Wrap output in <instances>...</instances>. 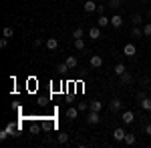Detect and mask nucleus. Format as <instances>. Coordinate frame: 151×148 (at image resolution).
<instances>
[{
  "label": "nucleus",
  "instance_id": "11",
  "mask_svg": "<svg viewBox=\"0 0 151 148\" xmlns=\"http://www.w3.org/2000/svg\"><path fill=\"white\" fill-rule=\"evenodd\" d=\"M45 46H47L48 50H57L58 40H57V38H47V42H45Z\"/></svg>",
  "mask_w": 151,
  "mask_h": 148
},
{
  "label": "nucleus",
  "instance_id": "32",
  "mask_svg": "<svg viewBox=\"0 0 151 148\" xmlns=\"http://www.w3.org/2000/svg\"><path fill=\"white\" fill-rule=\"evenodd\" d=\"M97 12L99 14H105V6H97Z\"/></svg>",
  "mask_w": 151,
  "mask_h": 148
},
{
  "label": "nucleus",
  "instance_id": "7",
  "mask_svg": "<svg viewBox=\"0 0 151 148\" xmlns=\"http://www.w3.org/2000/svg\"><path fill=\"white\" fill-rule=\"evenodd\" d=\"M119 78H121V84H123V86H131V84H133V76H131L129 72H123Z\"/></svg>",
  "mask_w": 151,
  "mask_h": 148
},
{
  "label": "nucleus",
  "instance_id": "9",
  "mask_svg": "<svg viewBox=\"0 0 151 148\" xmlns=\"http://www.w3.org/2000/svg\"><path fill=\"white\" fill-rule=\"evenodd\" d=\"M111 26H113V28H121V26H123V18H121L119 14L111 16Z\"/></svg>",
  "mask_w": 151,
  "mask_h": 148
},
{
  "label": "nucleus",
  "instance_id": "14",
  "mask_svg": "<svg viewBox=\"0 0 151 148\" xmlns=\"http://www.w3.org/2000/svg\"><path fill=\"white\" fill-rule=\"evenodd\" d=\"M135 140H137V138H135V134H125V140H123V142H125V144H127V146H133V144H135Z\"/></svg>",
  "mask_w": 151,
  "mask_h": 148
},
{
  "label": "nucleus",
  "instance_id": "19",
  "mask_svg": "<svg viewBox=\"0 0 151 148\" xmlns=\"http://www.w3.org/2000/svg\"><path fill=\"white\" fill-rule=\"evenodd\" d=\"M75 48L77 50H85V40L83 38H75Z\"/></svg>",
  "mask_w": 151,
  "mask_h": 148
},
{
  "label": "nucleus",
  "instance_id": "16",
  "mask_svg": "<svg viewBox=\"0 0 151 148\" xmlns=\"http://www.w3.org/2000/svg\"><path fill=\"white\" fill-rule=\"evenodd\" d=\"M67 64H69V68H77V64H79V60H77V56H69L67 58Z\"/></svg>",
  "mask_w": 151,
  "mask_h": 148
},
{
  "label": "nucleus",
  "instance_id": "34",
  "mask_svg": "<svg viewBox=\"0 0 151 148\" xmlns=\"http://www.w3.org/2000/svg\"><path fill=\"white\" fill-rule=\"evenodd\" d=\"M141 2H143V4H147V2H149V0H141Z\"/></svg>",
  "mask_w": 151,
  "mask_h": 148
},
{
  "label": "nucleus",
  "instance_id": "8",
  "mask_svg": "<svg viewBox=\"0 0 151 148\" xmlns=\"http://www.w3.org/2000/svg\"><path fill=\"white\" fill-rule=\"evenodd\" d=\"M125 134H127V132H125L123 128H115V130H113V138L119 140V142H123V140H125Z\"/></svg>",
  "mask_w": 151,
  "mask_h": 148
},
{
  "label": "nucleus",
  "instance_id": "33",
  "mask_svg": "<svg viewBox=\"0 0 151 148\" xmlns=\"http://www.w3.org/2000/svg\"><path fill=\"white\" fill-rule=\"evenodd\" d=\"M147 16H149V20H151V8H149V12H147Z\"/></svg>",
  "mask_w": 151,
  "mask_h": 148
},
{
  "label": "nucleus",
  "instance_id": "29",
  "mask_svg": "<svg viewBox=\"0 0 151 148\" xmlns=\"http://www.w3.org/2000/svg\"><path fill=\"white\" fill-rule=\"evenodd\" d=\"M57 68L60 70V72H65V70H69V64H67V62H60V64H58Z\"/></svg>",
  "mask_w": 151,
  "mask_h": 148
},
{
  "label": "nucleus",
  "instance_id": "22",
  "mask_svg": "<svg viewBox=\"0 0 151 148\" xmlns=\"http://www.w3.org/2000/svg\"><path fill=\"white\" fill-rule=\"evenodd\" d=\"M58 142H60V144H67V142H69V134H67V132H60V134H58Z\"/></svg>",
  "mask_w": 151,
  "mask_h": 148
},
{
  "label": "nucleus",
  "instance_id": "4",
  "mask_svg": "<svg viewBox=\"0 0 151 148\" xmlns=\"http://www.w3.org/2000/svg\"><path fill=\"white\" fill-rule=\"evenodd\" d=\"M121 108H123V102H121L119 98H113V100L109 102V110H111V112H119Z\"/></svg>",
  "mask_w": 151,
  "mask_h": 148
},
{
  "label": "nucleus",
  "instance_id": "18",
  "mask_svg": "<svg viewBox=\"0 0 151 148\" xmlns=\"http://www.w3.org/2000/svg\"><path fill=\"white\" fill-rule=\"evenodd\" d=\"M101 108H103V102H101V100H93V102H91V110L101 112Z\"/></svg>",
  "mask_w": 151,
  "mask_h": 148
},
{
  "label": "nucleus",
  "instance_id": "5",
  "mask_svg": "<svg viewBox=\"0 0 151 148\" xmlns=\"http://www.w3.org/2000/svg\"><path fill=\"white\" fill-rule=\"evenodd\" d=\"M89 62H91V66H93V68H101V66H103V58L99 56V54H93Z\"/></svg>",
  "mask_w": 151,
  "mask_h": 148
},
{
  "label": "nucleus",
  "instance_id": "10",
  "mask_svg": "<svg viewBox=\"0 0 151 148\" xmlns=\"http://www.w3.org/2000/svg\"><path fill=\"white\" fill-rule=\"evenodd\" d=\"M111 24V18H107L105 14H99V20H97V26H101V28H105V26H109Z\"/></svg>",
  "mask_w": 151,
  "mask_h": 148
},
{
  "label": "nucleus",
  "instance_id": "3",
  "mask_svg": "<svg viewBox=\"0 0 151 148\" xmlns=\"http://www.w3.org/2000/svg\"><path fill=\"white\" fill-rule=\"evenodd\" d=\"M135 52H137L135 44H131V42H129V44H125V46H123V54H125V56L133 58V56H135Z\"/></svg>",
  "mask_w": 151,
  "mask_h": 148
},
{
  "label": "nucleus",
  "instance_id": "24",
  "mask_svg": "<svg viewBox=\"0 0 151 148\" xmlns=\"http://www.w3.org/2000/svg\"><path fill=\"white\" fill-rule=\"evenodd\" d=\"M143 34L147 36V38H151V22H147L145 26H143Z\"/></svg>",
  "mask_w": 151,
  "mask_h": 148
},
{
  "label": "nucleus",
  "instance_id": "23",
  "mask_svg": "<svg viewBox=\"0 0 151 148\" xmlns=\"http://www.w3.org/2000/svg\"><path fill=\"white\" fill-rule=\"evenodd\" d=\"M85 36V30L83 28H75V32H73V38H83Z\"/></svg>",
  "mask_w": 151,
  "mask_h": 148
},
{
  "label": "nucleus",
  "instance_id": "21",
  "mask_svg": "<svg viewBox=\"0 0 151 148\" xmlns=\"http://www.w3.org/2000/svg\"><path fill=\"white\" fill-rule=\"evenodd\" d=\"M121 4H123V0H109V4H107V6H109V8H119Z\"/></svg>",
  "mask_w": 151,
  "mask_h": 148
},
{
  "label": "nucleus",
  "instance_id": "13",
  "mask_svg": "<svg viewBox=\"0 0 151 148\" xmlns=\"http://www.w3.org/2000/svg\"><path fill=\"white\" fill-rule=\"evenodd\" d=\"M131 36H133V38H141V36H145V34H143V28H139V26H133Z\"/></svg>",
  "mask_w": 151,
  "mask_h": 148
},
{
  "label": "nucleus",
  "instance_id": "28",
  "mask_svg": "<svg viewBox=\"0 0 151 148\" xmlns=\"http://www.w3.org/2000/svg\"><path fill=\"white\" fill-rule=\"evenodd\" d=\"M145 98H147V92H145V90L137 92V100H139V102H141V100H145Z\"/></svg>",
  "mask_w": 151,
  "mask_h": 148
},
{
  "label": "nucleus",
  "instance_id": "25",
  "mask_svg": "<svg viewBox=\"0 0 151 148\" xmlns=\"http://www.w3.org/2000/svg\"><path fill=\"white\" fill-rule=\"evenodd\" d=\"M131 22H133V26H141V16H139V14H133Z\"/></svg>",
  "mask_w": 151,
  "mask_h": 148
},
{
  "label": "nucleus",
  "instance_id": "31",
  "mask_svg": "<svg viewBox=\"0 0 151 148\" xmlns=\"http://www.w3.org/2000/svg\"><path fill=\"white\" fill-rule=\"evenodd\" d=\"M145 134H149V136H151V122L145 126Z\"/></svg>",
  "mask_w": 151,
  "mask_h": 148
},
{
  "label": "nucleus",
  "instance_id": "17",
  "mask_svg": "<svg viewBox=\"0 0 151 148\" xmlns=\"http://www.w3.org/2000/svg\"><path fill=\"white\" fill-rule=\"evenodd\" d=\"M113 72H115L117 76H121L123 72H127V68H125V64H115V68H113Z\"/></svg>",
  "mask_w": 151,
  "mask_h": 148
},
{
  "label": "nucleus",
  "instance_id": "15",
  "mask_svg": "<svg viewBox=\"0 0 151 148\" xmlns=\"http://www.w3.org/2000/svg\"><path fill=\"white\" fill-rule=\"evenodd\" d=\"M141 108H143V110H147V112H151V98L149 96H147V98H145V100H141Z\"/></svg>",
  "mask_w": 151,
  "mask_h": 148
},
{
  "label": "nucleus",
  "instance_id": "1",
  "mask_svg": "<svg viewBox=\"0 0 151 148\" xmlns=\"http://www.w3.org/2000/svg\"><path fill=\"white\" fill-rule=\"evenodd\" d=\"M99 122H101V116H99L97 110H91V112L87 114V124L95 126V124H99Z\"/></svg>",
  "mask_w": 151,
  "mask_h": 148
},
{
  "label": "nucleus",
  "instance_id": "2",
  "mask_svg": "<svg viewBox=\"0 0 151 148\" xmlns=\"http://www.w3.org/2000/svg\"><path fill=\"white\" fill-rule=\"evenodd\" d=\"M89 38L91 40H99L101 38V26H91L89 28Z\"/></svg>",
  "mask_w": 151,
  "mask_h": 148
},
{
  "label": "nucleus",
  "instance_id": "30",
  "mask_svg": "<svg viewBox=\"0 0 151 148\" xmlns=\"http://www.w3.org/2000/svg\"><path fill=\"white\" fill-rule=\"evenodd\" d=\"M0 46H2V48H6V46H8V38H6V36L0 40Z\"/></svg>",
  "mask_w": 151,
  "mask_h": 148
},
{
  "label": "nucleus",
  "instance_id": "12",
  "mask_svg": "<svg viewBox=\"0 0 151 148\" xmlns=\"http://www.w3.org/2000/svg\"><path fill=\"white\" fill-rule=\"evenodd\" d=\"M83 8H85V12H95L97 10V4H95L93 0H87V2L83 4Z\"/></svg>",
  "mask_w": 151,
  "mask_h": 148
},
{
  "label": "nucleus",
  "instance_id": "20",
  "mask_svg": "<svg viewBox=\"0 0 151 148\" xmlns=\"http://www.w3.org/2000/svg\"><path fill=\"white\" fill-rule=\"evenodd\" d=\"M67 116H69L70 120L77 118V116H79V108H69V110H67Z\"/></svg>",
  "mask_w": 151,
  "mask_h": 148
},
{
  "label": "nucleus",
  "instance_id": "27",
  "mask_svg": "<svg viewBox=\"0 0 151 148\" xmlns=\"http://www.w3.org/2000/svg\"><path fill=\"white\" fill-rule=\"evenodd\" d=\"M4 36H6V38H12V36H14V30H12V26H6V28H4Z\"/></svg>",
  "mask_w": 151,
  "mask_h": 148
},
{
  "label": "nucleus",
  "instance_id": "6",
  "mask_svg": "<svg viewBox=\"0 0 151 148\" xmlns=\"http://www.w3.org/2000/svg\"><path fill=\"white\" fill-rule=\"evenodd\" d=\"M121 120H123V122H125V124H131V122H133V120H135V114L131 112V110H125V112L121 114Z\"/></svg>",
  "mask_w": 151,
  "mask_h": 148
},
{
  "label": "nucleus",
  "instance_id": "26",
  "mask_svg": "<svg viewBox=\"0 0 151 148\" xmlns=\"http://www.w3.org/2000/svg\"><path fill=\"white\" fill-rule=\"evenodd\" d=\"M81 112H85V110H91V104H87V102H79V106H77Z\"/></svg>",
  "mask_w": 151,
  "mask_h": 148
}]
</instances>
